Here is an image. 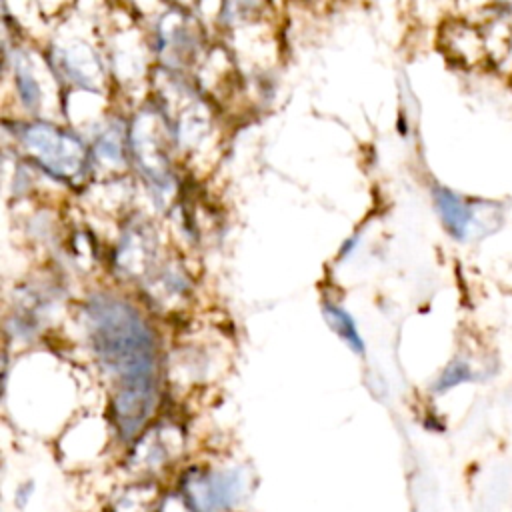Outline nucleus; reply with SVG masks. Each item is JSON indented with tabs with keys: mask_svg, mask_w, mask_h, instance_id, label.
I'll return each mask as SVG.
<instances>
[{
	"mask_svg": "<svg viewBox=\"0 0 512 512\" xmlns=\"http://www.w3.org/2000/svg\"><path fill=\"white\" fill-rule=\"evenodd\" d=\"M96 356L118 384L114 416L124 438H132L156 400V346L140 314L128 304L96 296L88 306Z\"/></svg>",
	"mask_w": 512,
	"mask_h": 512,
	"instance_id": "nucleus-1",
	"label": "nucleus"
},
{
	"mask_svg": "<svg viewBox=\"0 0 512 512\" xmlns=\"http://www.w3.org/2000/svg\"><path fill=\"white\" fill-rule=\"evenodd\" d=\"M24 144L38 162L56 176H74L84 162V148L78 138L46 124H32L24 130Z\"/></svg>",
	"mask_w": 512,
	"mask_h": 512,
	"instance_id": "nucleus-2",
	"label": "nucleus"
},
{
	"mask_svg": "<svg viewBox=\"0 0 512 512\" xmlns=\"http://www.w3.org/2000/svg\"><path fill=\"white\" fill-rule=\"evenodd\" d=\"M434 200H436L440 218H442L444 226L448 228V232L454 238H464L474 220V212H472L470 204L446 188H436Z\"/></svg>",
	"mask_w": 512,
	"mask_h": 512,
	"instance_id": "nucleus-3",
	"label": "nucleus"
},
{
	"mask_svg": "<svg viewBox=\"0 0 512 512\" xmlns=\"http://www.w3.org/2000/svg\"><path fill=\"white\" fill-rule=\"evenodd\" d=\"M324 316H326L330 328L350 346L352 352L364 354V342H362V338H360V334L356 330V324H354L352 316L344 308L326 302L324 304Z\"/></svg>",
	"mask_w": 512,
	"mask_h": 512,
	"instance_id": "nucleus-4",
	"label": "nucleus"
},
{
	"mask_svg": "<svg viewBox=\"0 0 512 512\" xmlns=\"http://www.w3.org/2000/svg\"><path fill=\"white\" fill-rule=\"evenodd\" d=\"M472 376H470V370H468V366L464 364V362H452L450 366H446V370L442 372V376L438 378V382H436V390L438 392H444V390H448V388H452V386H456V384H460V382H464V380H470Z\"/></svg>",
	"mask_w": 512,
	"mask_h": 512,
	"instance_id": "nucleus-5",
	"label": "nucleus"
},
{
	"mask_svg": "<svg viewBox=\"0 0 512 512\" xmlns=\"http://www.w3.org/2000/svg\"><path fill=\"white\" fill-rule=\"evenodd\" d=\"M18 90H20V98L30 108L36 106V102L40 100V90H38L34 78H30V74L24 70H18Z\"/></svg>",
	"mask_w": 512,
	"mask_h": 512,
	"instance_id": "nucleus-6",
	"label": "nucleus"
}]
</instances>
